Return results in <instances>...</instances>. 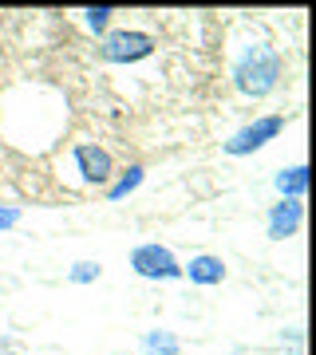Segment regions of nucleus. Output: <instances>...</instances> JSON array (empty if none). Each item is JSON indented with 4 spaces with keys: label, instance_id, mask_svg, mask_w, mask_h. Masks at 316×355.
<instances>
[{
    "label": "nucleus",
    "instance_id": "nucleus-1",
    "mask_svg": "<svg viewBox=\"0 0 316 355\" xmlns=\"http://www.w3.org/2000/svg\"><path fill=\"white\" fill-rule=\"evenodd\" d=\"M233 87L241 95H249V99H265L269 91H277L281 76H285V60H281L277 48H269V44H249V48L241 51L238 60H233Z\"/></svg>",
    "mask_w": 316,
    "mask_h": 355
},
{
    "label": "nucleus",
    "instance_id": "nucleus-2",
    "mask_svg": "<svg viewBox=\"0 0 316 355\" xmlns=\"http://www.w3.org/2000/svg\"><path fill=\"white\" fill-rule=\"evenodd\" d=\"M154 51V36L151 32H139V28H119V32H107L103 36L99 55L107 64H139Z\"/></svg>",
    "mask_w": 316,
    "mask_h": 355
},
{
    "label": "nucleus",
    "instance_id": "nucleus-3",
    "mask_svg": "<svg viewBox=\"0 0 316 355\" xmlns=\"http://www.w3.org/2000/svg\"><path fill=\"white\" fill-rule=\"evenodd\" d=\"M285 130V114H261V119H253V123H245L241 130H233L226 139V154H233V158H245V154H257L265 142H273Z\"/></svg>",
    "mask_w": 316,
    "mask_h": 355
},
{
    "label": "nucleus",
    "instance_id": "nucleus-4",
    "mask_svg": "<svg viewBox=\"0 0 316 355\" xmlns=\"http://www.w3.org/2000/svg\"><path fill=\"white\" fill-rule=\"evenodd\" d=\"M131 268H135L142 280H178V277H182L178 257L170 253L166 245H158V241L139 245V249L131 253Z\"/></svg>",
    "mask_w": 316,
    "mask_h": 355
},
{
    "label": "nucleus",
    "instance_id": "nucleus-5",
    "mask_svg": "<svg viewBox=\"0 0 316 355\" xmlns=\"http://www.w3.org/2000/svg\"><path fill=\"white\" fill-rule=\"evenodd\" d=\"M72 158H76V170H79V178H83L88 186H111L115 162L99 142H79L76 150H72Z\"/></svg>",
    "mask_w": 316,
    "mask_h": 355
},
{
    "label": "nucleus",
    "instance_id": "nucleus-6",
    "mask_svg": "<svg viewBox=\"0 0 316 355\" xmlns=\"http://www.w3.org/2000/svg\"><path fill=\"white\" fill-rule=\"evenodd\" d=\"M304 225V202H289V198H281L273 209H269V241H289L292 233Z\"/></svg>",
    "mask_w": 316,
    "mask_h": 355
},
{
    "label": "nucleus",
    "instance_id": "nucleus-7",
    "mask_svg": "<svg viewBox=\"0 0 316 355\" xmlns=\"http://www.w3.org/2000/svg\"><path fill=\"white\" fill-rule=\"evenodd\" d=\"M182 277H186L190 284H202V288L222 284V280H226V261L214 257V253H198V257H190L186 265H182Z\"/></svg>",
    "mask_w": 316,
    "mask_h": 355
},
{
    "label": "nucleus",
    "instance_id": "nucleus-8",
    "mask_svg": "<svg viewBox=\"0 0 316 355\" xmlns=\"http://www.w3.org/2000/svg\"><path fill=\"white\" fill-rule=\"evenodd\" d=\"M273 186H277L281 198H289V202H301L304 190H308V166H289V170H281L273 178Z\"/></svg>",
    "mask_w": 316,
    "mask_h": 355
},
{
    "label": "nucleus",
    "instance_id": "nucleus-9",
    "mask_svg": "<svg viewBox=\"0 0 316 355\" xmlns=\"http://www.w3.org/2000/svg\"><path fill=\"white\" fill-rule=\"evenodd\" d=\"M142 178H147V170H142V166H126L123 174L107 186V202H123L126 193H135L142 186Z\"/></svg>",
    "mask_w": 316,
    "mask_h": 355
},
{
    "label": "nucleus",
    "instance_id": "nucleus-10",
    "mask_svg": "<svg viewBox=\"0 0 316 355\" xmlns=\"http://www.w3.org/2000/svg\"><path fill=\"white\" fill-rule=\"evenodd\" d=\"M182 352V343H178L174 331H166V328H154L142 336V355H178Z\"/></svg>",
    "mask_w": 316,
    "mask_h": 355
},
{
    "label": "nucleus",
    "instance_id": "nucleus-11",
    "mask_svg": "<svg viewBox=\"0 0 316 355\" xmlns=\"http://www.w3.org/2000/svg\"><path fill=\"white\" fill-rule=\"evenodd\" d=\"M99 277H103L99 261H76V265H72V272H67V280H72V284H95Z\"/></svg>",
    "mask_w": 316,
    "mask_h": 355
},
{
    "label": "nucleus",
    "instance_id": "nucleus-12",
    "mask_svg": "<svg viewBox=\"0 0 316 355\" xmlns=\"http://www.w3.org/2000/svg\"><path fill=\"white\" fill-rule=\"evenodd\" d=\"M111 16H115V8H107V4H99V8H83V24H88L95 36H107Z\"/></svg>",
    "mask_w": 316,
    "mask_h": 355
},
{
    "label": "nucleus",
    "instance_id": "nucleus-13",
    "mask_svg": "<svg viewBox=\"0 0 316 355\" xmlns=\"http://www.w3.org/2000/svg\"><path fill=\"white\" fill-rule=\"evenodd\" d=\"M20 221V209L16 205H0V229H13Z\"/></svg>",
    "mask_w": 316,
    "mask_h": 355
},
{
    "label": "nucleus",
    "instance_id": "nucleus-14",
    "mask_svg": "<svg viewBox=\"0 0 316 355\" xmlns=\"http://www.w3.org/2000/svg\"><path fill=\"white\" fill-rule=\"evenodd\" d=\"M0 355H13V352H4V347H0Z\"/></svg>",
    "mask_w": 316,
    "mask_h": 355
}]
</instances>
